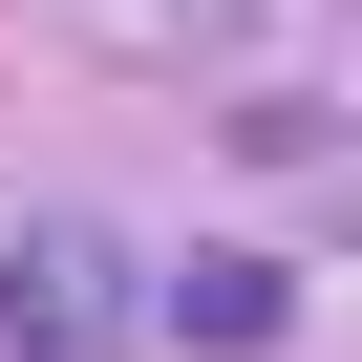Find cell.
Wrapping results in <instances>:
<instances>
[{"instance_id": "6da1fadb", "label": "cell", "mask_w": 362, "mask_h": 362, "mask_svg": "<svg viewBox=\"0 0 362 362\" xmlns=\"http://www.w3.org/2000/svg\"><path fill=\"white\" fill-rule=\"evenodd\" d=\"M149 341V277L107 214H22L0 235V362H128Z\"/></svg>"}, {"instance_id": "7a4b0ae2", "label": "cell", "mask_w": 362, "mask_h": 362, "mask_svg": "<svg viewBox=\"0 0 362 362\" xmlns=\"http://www.w3.org/2000/svg\"><path fill=\"white\" fill-rule=\"evenodd\" d=\"M149 320L214 341V362H256V341H298V256H192V277H149Z\"/></svg>"}, {"instance_id": "3957f363", "label": "cell", "mask_w": 362, "mask_h": 362, "mask_svg": "<svg viewBox=\"0 0 362 362\" xmlns=\"http://www.w3.org/2000/svg\"><path fill=\"white\" fill-rule=\"evenodd\" d=\"M235 149H256V170H320V149H341V107H320V86H256V107H235Z\"/></svg>"}]
</instances>
